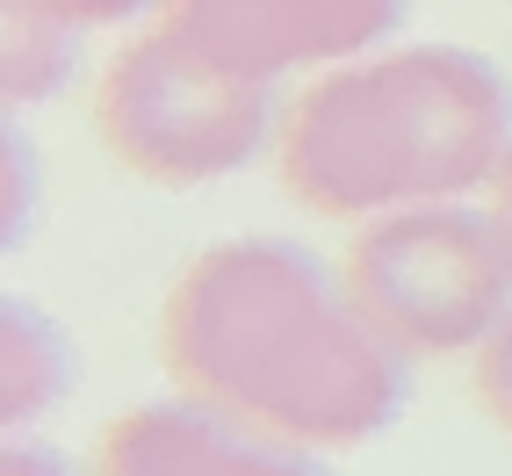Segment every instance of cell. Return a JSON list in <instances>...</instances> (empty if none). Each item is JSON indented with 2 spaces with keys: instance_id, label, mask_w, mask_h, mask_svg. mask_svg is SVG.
Returning <instances> with one entry per match:
<instances>
[{
  "instance_id": "1",
  "label": "cell",
  "mask_w": 512,
  "mask_h": 476,
  "mask_svg": "<svg viewBox=\"0 0 512 476\" xmlns=\"http://www.w3.org/2000/svg\"><path fill=\"white\" fill-rule=\"evenodd\" d=\"M159 361L181 397L339 455L404 412V354L375 332L347 282L296 238H217L181 267L159 311Z\"/></svg>"
},
{
  "instance_id": "3",
  "label": "cell",
  "mask_w": 512,
  "mask_h": 476,
  "mask_svg": "<svg viewBox=\"0 0 512 476\" xmlns=\"http://www.w3.org/2000/svg\"><path fill=\"white\" fill-rule=\"evenodd\" d=\"M339 282L404 361L476 354L512 318V246L498 217L469 202L368 217L339 260Z\"/></svg>"
},
{
  "instance_id": "7",
  "label": "cell",
  "mask_w": 512,
  "mask_h": 476,
  "mask_svg": "<svg viewBox=\"0 0 512 476\" xmlns=\"http://www.w3.org/2000/svg\"><path fill=\"white\" fill-rule=\"evenodd\" d=\"M73 397V339L58 332V318L29 311L15 296L0 311V404H8V426L22 433L29 419L58 412Z\"/></svg>"
},
{
  "instance_id": "9",
  "label": "cell",
  "mask_w": 512,
  "mask_h": 476,
  "mask_svg": "<svg viewBox=\"0 0 512 476\" xmlns=\"http://www.w3.org/2000/svg\"><path fill=\"white\" fill-rule=\"evenodd\" d=\"M469 383H476V404H484V419L512 433V318L484 339V347H476Z\"/></svg>"
},
{
  "instance_id": "11",
  "label": "cell",
  "mask_w": 512,
  "mask_h": 476,
  "mask_svg": "<svg viewBox=\"0 0 512 476\" xmlns=\"http://www.w3.org/2000/svg\"><path fill=\"white\" fill-rule=\"evenodd\" d=\"M0 476H73V469H65L58 448H44V440H29V433H15V440H8V455H0Z\"/></svg>"
},
{
  "instance_id": "13",
  "label": "cell",
  "mask_w": 512,
  "mask_h": 476,
  "mask_svg": "<svg viewBox=\"0 0 512 476\" xmlns=\"http://www.w3.org/2000/svg\"><path fill=\"white\" fill-rule=\"evenodd\" d=\"M491 217H498V231H505V246H512V159L498 166V181H491Z\"/></svg>"
},
{
  "instance_id": "2",
  "label": "cell",
  "mask_w": 512,
  "mask_h": 476,
  "mask_svg": "<svg viewBox=\"0 0 512 476\" xmlns=\"http://www.w3.org/2000/svg\"><path fill=\"white\" fill-rule=\"evenodd\" d=\"M512 159V87L469 44L375 51L318 73L275 130V174L318 217L368 224L462 202Z\"/></svg>"
},
{
  "instance_id": "12",
  "label": "cell",
  "mask_w": 512,
  "mask_h": 476,
  "mask_svg": "<svg viewBox=\"0 0 512 476\" xmlns=\"http://www.w3.org/2000/svg\"><path fill=\"white\" fill-rule=\"evenodd\" d=\"M8 159H15V202H8V238H22V188H29V145L8 138Z\"/></svg>"
},
{
  "instance_id": "5",
  "label": "cell",
  "mask_w": 512,
  "mask_h": 476,
  "mask_svg": "<svg viewBox=\"0 0 512 476\" xmlns=\"http://www.w3.org/2000/svg\"><path fill=\"white\" fill-rule=\"evenodd\" d=\"M412 0H166L159 22L238 80H282L303 65H347L390 44Z\"/></svg>"
},
{
  "instance_id": "8",
  "label": "cell",
  "mask_w": 512,
  "mask_h": 476,
  "mask_svg": "<svg viewBox=\"0 0 512 476\" xmlns=\"http://www.w3.org/2000/svg\"><path fill=\"white\" fill-rule=\"evenodd\" d=\"M73 44H80V29L29 15V8H8V101L58 94L65 73H73Z\"/></svg>"
},
{
  "instance_id": "10",
  "label": "cell",
  "mask_w": 512,
  "mask_h": 476,
  "mask_svg": "<svg viewBox=\"0 0 512 476\" xmlns=\"http://www.w3.org/2000/svg\"><path fill=\"white\" fill-rule=\"evenodd\" d=\"M8 8L51 15L65 29H109V22H130V15H145V8H166V0H8Z\"/></svg>"
},
{
  "instance_id": "4",
  "label": "cell",
  "mask_w": 512,
  "mask_h": 476,
  "mask_svg": "<svg viewBox=\"0 0 512 476\" xmlns=\"http://www.w3.org/2000/svg\"><path fill=\"white\" fill-rule=\"evenodd\" d=\"M267 130H275L267 80H238L210 65L166 22L130 37L94 94V138L123 174L152 188H210L238 174L260 159Z\"/></svg>"
},
{
  "instance_id": "6",
  "label": "cell",
  "mask_w": 512,
  "mask_h": 476,
  "mask_svg": "<svg viewBox=\"0 0 512 476\" xmlns=\"http://www.w3.org/2000/svg\"><path fill=\"white\" fill-rule=\"evenodd\" d=\"M94 476H332L311 448L253 433L195 397H159L109 419Z\"/></svg>"
}]
</instances>
